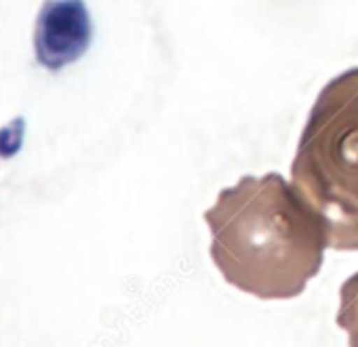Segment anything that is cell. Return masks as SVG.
I'll use <instances>...</instances> for the list:
<instances>
[{"label":"cell","mask_w":358,"mask_h":347,"mask_svg":"<svg viewBox=\"0 0 358 347\" xmlns=\"http://www.w3.org/2000/svg\"><path fill=\"white\" fill-rule=\"evenodd\" d=\"M337 324L348 332L350 347H358V272L352 274L339 288Z\"/></svg>","instance_id":"cell-3"},{"label":"cell","mask_w":358,"mask_h":347,"mask_svg":"<svg viewBox=\"0 0 358 347\" xmlns=\"http://www.w3.org/2000/svg\"><path fill=\"white\" fill-rule=\"evenodd\" d=\"M291 179L322 219L329 249L358 251V68L341 72L318 93Z\"/></svg>","instance_id":"cell-2"},{"label":"cell","mask_w":358,"mask_h":347,"mask_svg":"<svg viewBox=\"0 0 358 347\" xmlns=\"http://www.w3.org/2000/svg\"><path fill=\"white\" fill-rule=\"evenodd\" d=\"M203 217L215 267L257 299L299 297L322 267L327 228L278 172L245 175Z\"/></svg>","instance_id":"cell-1"}]
</instances>
